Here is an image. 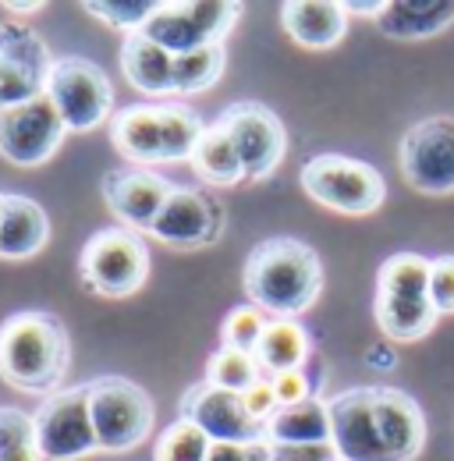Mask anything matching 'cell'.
Here are the masks:
<instances>
[{"mask_svg": "<svg viewBox=\"0 0 454 461\" xmlns=\"http://www.w3.org/2000/svg\"><path fill=\"white\" fill-rule=\"evenodd\" d=\"M241 288L249 305H256L263 316L295 320L316 305L323 291V263L316 249L298 238H267L249 252Z\"/></svg>", "mask_w": 454, "mask_h": 461, "instance_id": "obj_1", "label": "cell"}, {"mask_svg": "<svg viewBox=\"0 0 454 461\" xmlns=\"http://www.w3.org/2000/svg\"><path fill=\"white\" fill-rule=\"evenodd\" d=\"M71 366V338L54 312L25 309L0 323V380L25 394L50 398Z\"/></svg>", "mask_w": 454, "mask_h": 461, "instance_id": "obj_2", "label": "cell"}, {"mask_svg": "<svg viewBox=\"0 0 454 461\" xmlns=\"http://www.w3.org/2000/svg\"><path fill=\"white\" fill-rule=\"evenodd\" d=\"M298 185L313 203L344 217H369L384 206L387 195V181L373 164L340 153H320L302 164Z\"/></svg>", "mask_w": 454, "mask_h": 461, "instance_id": "obj_3", "label": "cell"}, {"mask_svg": "<svg viewBox=\"0 0 454 461\" xmlns=\"http://www.w3.org/2000/svg\"><path fill=\"white\" fill-rule=\"evenodd\" d=\"M86 387H89V415L100 451L124 455L153 433L157 408L139 384H132L128 376H100L89 380Z\"/></svg>", "mask_w": 454, "mask_h": 461, "instance_id": "obj_4", "label": "cell"}, {"mask_svg": "<svg viewBox=\"0 0 454 461\" xmlns=\"http://www.w3.org/2000/svg\"><path fill=\"white\" fill-rule=\"evenodd\" d=\"M78 277L100 298H128L150 277V249L128 228L96 230L78 256Z\"/></svg>", "mask_w": 454, "mask_h": 461, "instance_id": "obj_5", "label": "cell"}, {"mask_svg": "<svg viewBox=\"0 0 454 461\" xmlns=\"http://www.w3.org/2000/svg\"><path fill=\"white\" fill-rule=\"evenodd\" d=\"M47 100L57 107L68 135H82L111 117L114 86L100 64L86 58H60L50 68Z\"/></svg>", "mask_w": 454, "mask_h": 461, "instance_id": "obj_6", "label": "cell"}, {"mask_svg": "<svg viewBox=\"0 0 454 461\" xmlns=\"http://www.w3.org/2000/svg\"><path fill=\"white\" fill-rule=\"evenodd\" d=\"M238 14L241 7L231 0H160V11L150 18L142 36H150L177 58L210 43H224Z\"/></svg>", "mask_w": 454, "mask_h": 461, "instance_id": "obj_7", "label": "cell"}, {"mask_svg": "<svg viewBox=\"0 0 454 461\" xmlns=\"http://www.w3.org/2000/svg\"><path fill=\"white\" fill-rule=\"evenodd\" d=\"M36 447L43 461H78L96 455V433L89 415V387H60L32 411Z\"/></svg>", "mask_w": 454, "mask_h": 461, "instance_id": "obj_8", "label": "cell"}, {"mask_svg": "<svg viewBox=\"0 0 454 461\" xmlns=\"http://www.w3.org/2000/svg\"><path fill=\"white\" fill-rule=\"evenodd\" d=\"M50 68V50L32 25L0 22V111L47 96Z\"/></svg>", "mask_w": 454, "mask_h": 461, "instance_id": "obj_9", "label": "cell"}, {"mask_svg": "<svg viewBox=\"0 0 454 461\" xmlns=\"http://www.w3.org/2000/svg\"><path fill=\"white\" fill-rule=\"evenodd\" d=\"M401 174L422 195L454 192V117H422L401 139Z\"/></svg>", "mask_w": 454, "mask_h": 461, "instance_id": "obj_10", "label": "cell"}, {"mask_svg": "<svg viewBox=\"0 0 454 461\" xmlns=\"http://www.w3.org/2000/svg\"><path fill=\"white\" fill-rule=\"evenodd\" d=\"M68 128L47 96L0 111V157L14 167H40L54 157Z\"/></svg>", "mask_w": 454, "mask_h": 461, "instance_id": "obj_11", "label": "cell"}, {"mask_svg": "<svg viewBox=\"0 0 454 461\" xmlns=\"http://www.w3.org/2000/svg\"><path fill=\"white\" fill-rule=\"evenodd\" d=\"M241 157L245 181H263L281 167L287 135H284L281 117L263 104H231L224 114L217 117Z\"/></svg>", "mask_w": 454, "mask_h": 461, "instance_id": "obj_12", "label": "cell"}, {"mask_svg": "<svg viewBox=\"0 0 454 461\" xmlns=\"http://www.w3.org/2000/svg\"><path fill=\"white\" fill-rule=\"evenodd\" d=\"M181 419L195 422L213 444H267V422L252 419L241 394L213 384H195L181 398Z\"/></svg>", "mask_w": 454, "mask_h": 461, "instance_id": "obj_13", "label": "cell"}, {"mask_svg": "<svg viewBox=\"0 0 454 461\" xmlns=\"http://www.w3.org/2000/svg\"><path fill=\"white\" fill-rule=\"evenodd\" d=\"M104 203L114 213V221H121V228L128 230H150L153 221L160 217V210L168 206L170 185L164 174L150 171V167H111L100 181Z\"/></svg>", "mask_w": 454, "mask_h": 461, "instance_id": "obj_14", "label": "cell"}, {"mask_svg": "<svg viewBox=\"0 0 454 461\" xmlns=\"http://www.w3.org/2000/svg\"><path fill=\"white\" fill-rule=\"evenodd\" d=\"M150 234L157 241L170 245V249H203V245H213L224 234V206L213 195L199 192V188L174 185L168 206L153 221Z\"/></svg>", "mask_w": 454, "mask_h": 461, "instance_id": "obj_15", "label": "cell"}, {"mask_svg": "<svg viewBox=\"0 0 454 461\" xmlns=\"http://www.w3.org/2000/svg\"><path fill=\"white\" fill-rule=\"evenodd\" d=\"M331 408V447L338 461H395L384 447L377 411H373V387H355L327 402Z\"/></svg>", "mask_w": 454, "mask_h": 461, "instance_id": "obj_16", "label": "cell"}, {"mask_svg": "<svg viewBox=\"0 0 454 461\" xmlns=\"http://www.w3.org/2000/svg\"><path fill=\"white\" fill-rule=\"evenodd\" d=\"M373 411L384 447L395 461H412L426 444V419L415 398L397 387H373Z\"/></svg>", "mask_w": 454, "mask_h": 461, "instance_id": "obj_17", "label": "cell"}, {"mask_svg": "<svg viewBox=\"0 0 454 461\" xmlns=\"http://www.w3.org/2000/svg\"><path fill=\"white\" fill-rule=\"evenodd\" d=\"M114 149L132 164H164V104H135L117 111L111 121Z\"/></svg>", "mask_w": 454, "mask_h": 461, "instance_id": "obj_18", "label": "cell"}, {"mask_svg": "<svg viewBox=\"0 0 454 461\" xmlns=\"http://www.w3.org/2000/svg\"><path fill=\"white\" fill-rule=\"evenodd\" d=\"M284 32L305 50H331L348 32V11L338 0H287L281 7Z\"/></svg>", "mask_w": 454, "mask_h": 461, "instance_id": "obj_19", "label": "cell"}, {"mask_svg": "<svg viewBox=\"0 0 454 461\" xmlns=\"http://www.w3.org/2000/svg\"><path fill=\"white\" fill-rule=\"evenodd\" d=\"M50 241V217L29 195H4L0 203V259H29Z\"/></svg>", "mask_w": 454, "mask_h": 461, "instance_id": "obj_20", "label": "cell"}, {"mask_svg": "<svg viewBox=\"0 0 454 461\" xmlns=\"http://www.w3.org/2000/svg\"><path fill=\"white\" fill-rule=\"evenodd\" d=\"M454 22V0H391L377 14V29L391 40H430Z\"/></svg>", "mask_w": 454, "mask_h": 461, "instance_id": "obj_21", "label": "cell"}, {"mask_svg": "<svg viewBox=\"0 0 454 461\" xmlns=\"http://www.w3.org/2000/svg\"><path fill=\"white\" fill-rule=\"evenodd\" d=\"M267 444L281 447H323L331 444V408L323 398L277 408L267 422Z\"/></svg>", "mask_w": 454, "mask_h": 461, "instance_id": "obj_22", "label": "cell"}, {"mask_svg": "<svg viewBox=\"0 0 454 461\" xmlns=\"http://www.w3.org/2000/svg\"><path fill=\"white\" fill-rule=\"evenodd\" d=\"M121 71L128 75V82L139 93H146V96H168L170 86H174V54L164 50L160 43H153L150 36L135 32V36H124Z\"/></svg>", "mask_w": 454, "mask_h": 461, "instance_id": "obj_23", "label": "cell"}, {"mask_svg": "<svg viewBox=\"0 0 454 461\" xmlns=\"http://www.w3.org/2000/svg\"><path fill=\"white\" fill-rule=\"evenodd\" d=\"M309 355H313L309 334L295 320H270L267 330H263V338H259V348H256V362H259L263 376H277V373H287V369H302Z\"/></svg>", "mask_w": 454, "mask_h": 461, "instance_id": "obj_24", "label": "cell"}, {"mask_svg": "<svg viewBox=\"0 0 454 461\" xmlns=\"http://www.w3.org/2000/svg\"><path fill=\"white\" fill-rule=\"evenodd\" d=\"M192 171L199 174L206 185H217V188H231V185H241L245 181V167H241V157L231 142L224 128L213 121L206 124L195 153H192Z\"/></svg>", "mask_w": 454, "mask_h": 461, "instance_id": "obj_25", "label": "cell"}, {"mask_svg": "<svg viewBox=\"0 0 454 461\" xmlns=\"http://www.w3.org/2000/svg\"><path fill=\"white\" fill-rule=\"evenodd\" d=\"M440 312L430 305V298H395L377 294V327L391 341H419L437 327Z\"/></svg>", "mask_w": 454, "mask_h": 461, "instance_id": "obj_26", "label": "cell"}, {"mask_svg": "<svg viewBox=\"0 0 454 461\" xmlns=\"http://www.w3.org/2000/svg\"><path fill=\"white\" fill-rule=\"evenodd\" d=\"M227 64L224 43H210V47H199L192 54H177L174 58V86L170 93L174 96H195V93H206L210 86L221 82Z\"/></svg>", "mask_w": 454, "mask_h": 461, "instance_id": "obj_27", "label": "cell"}, {"mask_svg": "<svg viewBox=\"0 0 454 461\" xmlns=\"http://www.w3.org/2000/svg\"><path fill=\"white\" fill-rule=\"evenodd\" d=\"M430 288V259L415 252H395L377 270V294L395 298H426Z\"/></svg>", "mask_w": 454, "mask_h": 461, "instance_id": "obj_28", "label": "cell"}, {"mask_svg": "<svg viewBox=\"0 0 454 461\" xmlns=\"http://www.w3.org/2000/svg\"><path fill=\"white\" fill-rule=\"evenodd\" d=\"M259 380H263V369H259L256 355H249V351L221 345L210 355V362H206V384H213L221 391H231V394H245Z\"/></svg>", "mask_w": 454, "mask_h": 461, "instance_id": "obj_29", "label": "cell"}, {"mask_svg": "<svg viewBox=\"0 0 454 461\" xmlns=\"http://www.w3.org/2000/svg\"><path fill=\"white\" fill-rule=\"evenodd\" d=\"M206 124L188 107L164 104V164H192V153L203 139Z\"/></svg>", "mask_w": 454, "mask_h": 461, "instance_id": "obj_30", "label": "cell"}, {"mask_svg": "<svg viewBox=\"0 0 454 461\" xmlns=\"http://www.w3.org/2000/svg\"><path fill=\"white\" fill-rule=\"evenodd\" d=\"M213 451V440L188 419H174L157 437L153 461H206Z\"/></svg>", "mask_w": 454, "mask_h": 461, "instance_id": "obj_31", "label": "cell"}, {"mask_svg": "<svg viewBox=\"0 0 454 461\" xmlns=\"http://www.w3.org/2000/svg\"><path fill=\"white\" fill-rule=\"evenodd\" d=\"M93 18H100L104 25H111L124 36H135L150 25V18L160 11V0H89L82 4Z\"/></svg>", "mask_w": 454, "mask_h": 461, "instance_id": "obj_32", "label": "cell"}, {"mask_svg": "<svg viewBox=\"0 0 454 461\" xmlns=\"http://www.w3.org/2000/svg\"><path fill=\"white\" fill-rule=\"evenodd\" d=\"M0 461H43L32 415L22 408H0Z\"/></svg>", "mask_w": 454, "mask_h": 461, "instance_id": "obj_33", "label": "cell"}, {"mask_svg": "<svg viewBox=\"0 0 454 461\" xmlns=\"http://www.w3.org/2000/svg\"><path fill=\"white\" fill-rule=\"evenodd\" d=\"M267 323H270V316H263L256 305H238V309H231L224 320V330H221V334H224V345L256 355Z\"/></svg>", "mask_w": 454, "mask_h": 461, "instance_id": "obj_34", "label": "cell"}, {"mask_svg": "<svg viewBox=\"0 0 454 461\" xmlns=\"http://www.w3.org/2000/svg\"><path fill=\"white\" fill-rule=\"evenodd\" d=\"M430 305L440 316L454 312V256H437L430 259V288H426Z\"/></svg>", "mask_w": 454, "mask_h": 461, "instance_id": "obj_35", "label": "cell"}, {"mask_svg": "<svg viewBox=\"0 0 454 461\" xmlns=\"http://www.w3.org/2000/svg\"><path fill=\"white\" fill-rule=\"evenodd\" d=\"M267 380H270L274 398H277V404H281V408H287V404H302V402H309V398H320L305 369H287V373L267 376Z\"/></svg>", "mask_w": 454, "mask_h": 461, "instance_id": "obj_36", "label": "cell"}, {"mask_svg": "<svg viewBox=\"0 0 454 461\" xmlns=\"http://www.w3.org/2000/svg\"><path fill=\"white\" fill-rule=\"evenodd\" d=\"M241 402H245V408L252 411V419H259V422H270V419H274V411L281 408L277 398H274V387H270V380H267V376H263L259 384H252V387L241 394Z\"/></svg>", "mask_w": 454, "mask_h": 461, "instance_id": "obj_37", "label": "cell"}, {"mask_svg": "<svg viewBox=\"0 0 454 461\" xmlns=\"http://www.w3.org/2000/svg\"><path fill=\"white\" fill-rule=\"evenodd\" d=\"M270 447V461H338L334 447H281V444H267Z\"/></svg>", "mask_w": 454, "mask_h": 461, "instance_id": "obj_38", "label": "cell"}, {"mask_svg": "<svg viewBox=\"0 0 454 461\" xmlns=\"http://www.w3.org/2000/svg\"><path fill=\"white\" fill-rule=\"evenodd\" d=\"M256 444H213L206 461H252Z\"/></svg>", "mask_w": 454, "mask_h": 461, "instance_id": "obj_39", "label": "cell"}, {"mask_svg": "<svg viewBox=\"0 0 454 461\" xmlns=\"http://www.w3.org/2000/svg\"><path fill=\"white\" fill-rule=\"evenodd\" d=\"M369 358H373L369 366H377V369H391V366H395V355H391L387 348H373V351H369Z\"/></svg>", "mask_w": 454, "mask_h": 461, "instance_id": "obj_40", "label": "cell"}, {"mask_svg": "<svg viewBox=\"0 0 454 461\" xmlns=\"http://www.w3.org/2000/svg\"><path fill=\"white\" fill-rule=\"evenodd\" d=\"M4 7H7L14 18H18V14H32V11H43V4H40V0H32V4H25V0H14V4H4Z\"/></svg>", "mask_w": 454, "mask_h": 461, "instance_id": "obj_41", "label": "cell"}, {"mask_svg": "<svg viewBox=\"0 0 454 461\" xmlns=\"http://www.w3.org/2000/svg\"><path fill=\"white\" fill-rule=\"evenodd\" d=\"M252 461H270V447H267V444H256V451H252Z\"/></svg>", "mask_w": 454, "mask_h": 461, "instance_id": "obj_42", "label": "cell"}, {"mask_svg": "<svg viewBox=\"0 0 454 461\" xmlns=\"http://www.w3.org/2000/svg\"><path fill=\"white\" fill-rule=\"evenodd\" d=\"M0 203H4V195H0Z\"/></svg>", "mask_w": 454, "mask_h": 461, "instance_id": "obj_43", "label": "cell"}]
</instances>
